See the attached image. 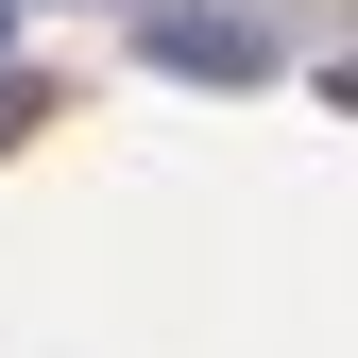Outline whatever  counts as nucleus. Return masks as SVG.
I'll return each instance as SVG.
<instances>
[{
    "mask_svg": "<svg viewBox=\"0 0 358 358\" xmlns=\"http://www.w3.org/2000/svg\"><path fill=\"white\" fill-rule=\"evenodd\" d=\"M137 52H154V69H188V85H256V69H273V34L188 17V0H171V17H137Z\"/></svg>",
    "mask_w": 358,
    "mask_h": 358,
    "instance_id": "1",
    "label": "nucleus"
}]
</instances>
